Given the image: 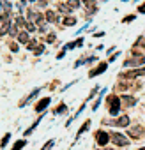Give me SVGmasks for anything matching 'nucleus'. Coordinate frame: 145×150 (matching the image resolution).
I'll return each instance as SVG.
<instances>
[{"mask_svg": "<svg viewBox=\"0 0 145 150\" xmlns=\"http://www.w3.org/2000/svg\"><path fill=\"white\" fill-rule=\"evenodd\" d=\"M106 103H108V108H110V115H117L119 108H120V99L117 96H110Z\"/></svg>", "mask_w": 145, "mask_h": 150, "instance_id": "obj_1", "label": "nucleus"}, {"mask_svg": "<svg viewBox=\"0 0 145 150\" xmlns=\"http://www.w3.org/2000/svg\"><path fill=\"white\" fill-rule=\"evenodd\" d=\"M143 64H145V58H143L141 55H134V57H131L129 60H126V62H124V65H126V67H131V65H133V67H136V65H143Z\"/></svg>", "mask_w": 145, "mask_h": 150, "instance_id": "obj_2", "label": "nucleus"}, {"mask_svg": "<svg viewBox=\"0 0 145 150\" xmlns=\"http://www.w3.org/2000/svg\"><path fill=\"white\" fill-rule=\"evenodd\" d=\"M108 139H110L108 132H104V131H97V132H96V141H97V145L104 146V145L108 143Z\"/></svg>", "mask_w": 145, "mask_h": 150, "instance_id": "obj_3", "label": "nucleus"}, {"mask_svg": "<svg viewBox=\"0 0 145 150\" xmlns=\"http://www.w3.org/2000/svg\"><path fill=\"white\" fill-rule=\"evenodd\" d=\"M112 139H113L119 146H126V145H127V138L122 136V134H119V132H113V134H112Z\"/></svg>", "mask_w": 145, "mask_h": 150, "instance_id": "obj_4", "label": "nucleus"}, {"mask_svg": "<svg viewBox=\"0 0 145 150\" xmlns=\"http://www.w3.org/2000/svg\"><path fill=\"white\" fill-rule=\"evenodd\" d=\"M141 74H145V65L141 69H134L131 72H122V78H136V76H141Z\"/></svg>", "mask_w": 145, "mask_h": 150, "instance_id": "obj_5", "label": "nucleus"}, {"mask_svg": "<svg viewBox=\"0 0 145 150\" xmlns=\"http://www.w3.org/2000/svg\"><path fill=\"white\" fill-rule=\"evenodd\" d=\"M106 67H108V65H106L104 62H103V64H99V65H97V67H96L94 71H90V72H89V78H94V76H99V74H101V72H104V71H106Z\"/></svg>", "mask_w": 145, "mask_h": 150, "instance_id": "obj_6", "label": "nucleus"}, {"mask_svg": "<svg viewBox=\"0 0 145 150\" xmlns=\"http://www.w3.org/2000/svg\"><path fill=\"white\" fill-rule=\"evenodd\" d=\"M113 124H115L117 127H127V125H129V117H127V115H122V117L117 118Z\"/></svg>", "mask_w": 145, "mask_h": 150, "instance_id": "obj_7", "label": "nucleus"}, {"mask_svg": "<svg viewBox=\"0 0 145 150\" xmlns=\"http://www.w3.org/2000/svg\"><path fill=\"white\" fill-rule=\"evenodd\" d=\"M50 101H51L50 97H44V99H41V101H39V104L36 106V111H37V113H43V110H44V108L50 104Z\"/></svg>", "mask_w": 145, "mask_h": 150, "instance_id": "obj_8", "label": "nucleus"}, {"mask_svg": "<svg viewBox=\"0 0 145 150\" xmlns=\"http://www.w3.org/2000/svg\"><path fill=\"white\" fill-rule=\"evenodd\" d=\"M127 134H129L131 138H140V136H143V129H141V127H134V129H129Z\"/></svg>", "mask_w": 145, "mask_h": 150, "instance_id": "obj_9", "label": "nucleus"}, {"mask_svg": "<svg viewBox=\"0 0 145 150\" xmlns=\"http://www.w3.org/2000/svg\"><path fill=\"white\" fill-rule=\"evenodd\" d=\"M83 44V39L80 37V39H76V41H71L69 44H67V50H72V48H78V46H82Z\"/></svg>", "mask_w": 145, "mask_h": 150, "instance_id": "obj_10", "label": "nucleus"}, {"mask_svg": "<svg viewBox=\"0 0 145 150\" xmlns=\"http://www.w3.org/2000/svg\"><path fill=\"white\" fill-rule=\"evenodd\" d=\"M44 18H46V21H50V23H57V16H55L53 11H48V13L44 14Z\"/></svg>", "mask_w": 145, "mask_h": 150, "instance_id": "obj_11", "label": "nucleus"}, {"mask_svg": "<svg viewBox=\"0 0 145 150\" xmlns=\"http://www.w3.org/2000/svg\"><path fill=\"white\" fill-rule=\"evenodd\" d=\"M18 39H20V42L27 44V42H28V32H27V30H25V32H20V34H18Z\"/></svg>", "mask_w": 145, "mask_h": 150, "instance_id": "obj_12", "label": "nucleus"}, {"mask_svg": "<svg viewBox=\"0 0 145 150\" xmlns=\"http://www.w3.org/2000/svg\"><path fill=\"white\" fill-rule=\"evenodd\" d=\"M120 101H124V104H126V106H133V104L136 103V101H134V97H129V96H124Z\"/></svg>", "mask_w": 145, "mask_h": 150, "instance_id": "obj_13", "label": "nucleus"}, {"mask_svg": "<svg viewBox=\"0 0 145 150\" xmlns=\"http://www.w3.org/2000/svg\"><path fill=\"white\" fill-rule=\"evenodd\" d=\"M25 145H27V141H25V139H18V141H16V145H14L11 150H21Z\"/></svg>", "mask_w": 145, "mask_h": 150, "instance_id": "obj_14", "label": "nucleus"}, {"mask_svg": "<svg viewBox=\"0 0 145 150\" xmlns=\"http://www.w3.org/2000/svg\"><path fill=\"white\" fill-rule=\"evenodd\" d=\"M65 27H71V25H75L76 23V18H72V16H69V18H64V21H62Z\"/></svg>", "mask_w": 145, "mask_h": 150, "instance_id": "obj_15", "label": "nucleus"}, {"mask_svg": "<svg viewBox=\"0 0 145 150\" xmlns=\"http://www.w3.org/2000/svg\"><path fill=\"white\" fill-rule=\"evenodd\" d=\"M39 120H41V118H39ZM39 120H37V122H34V124H32V125L25 131V136H28V134H32V131H36V127L39 125Z\"/></svg>", "mask_w": 145, "mask_h": 150, "instance_id": "obj_16", "label": "nucleus"}, {"mask_svg": "<svg viewBox=\"0 0 145 150\" xmlns=\"http://www.w3.org/2000/svg\"><path fill=\"white\" fill-rule=\"evenodd\" d=\"M89 125H90V120H87V122H85V124H83V125L80 127V131H78V134H76V138H78L80 134H83V132H85V131L89 129Z\"/></svg>", "mask_w": 145, "mask_h": 150, "instance_id": "obj_17", "label": "nucleus"}, {"mask_svg": "<svg viewBox=\"0 0 145 150\" xmlns=\"http://www.w3.org/2000/svg\"><path fill=\"white\" fill-rule=\"evenodd\" d=\"M85 4H87V7L89 9H92V13H96V0H85Z\"/></svg>", "mask_w": 145, "mask_h": 150, "instance_id": "obj_18", "label": "nucleus"}, {"mask_svg": "<svg viewBox=\"0 0 145 150\" xmlns=\"http://www.w3.org/2000/svg\"><path fill=\"white\" fill-rule=\"evenodd\" d=\"M71 9H78L80 7V0H69V4H67Z\"/></svg>", "mask_w": 145, "mask_h": 150, "instance_id": "obj_19", "label": "nucleus"}, {"mask_svg": "<svg viewBox=\"0 0 145 150\" xmlns=\"http://www.w3.org/2000/svg\"><path fill=\"white\" fill-rule=\"evenodd\" d=\"M9 139H11V134L7 132V134H6V136L2 138V141H0V148H4V146L7 145V141H9Z\"/></svg>", "mask_w": 145, "mask_h": 150, "instance_id": "obj_20", "label": "nucleus"}, {"mask_svg": "<svg viewBox=\"0 0 145 150\" xmlns=\"http://www.w3.org/2000/svg\"><path fill=\"white\" fill-rule=\"evenodd\" d=\"M58 11H60V13H69V11H71V7H69V6H65V4H58Z\"/></svg>", "mask_w": 145, "mask_h": 150, "instance_id": "obj_21", "label": "nucleus"}, {"mask_svg": "<svg viewBox=\"0 0 145 150\" xmlns=\"http://www.w3.org/2000/svg\"><path fill=\"white\" fill-rule=\"evenodd\" d=\"M25 28H27V32H34L36 30V25L32 21H28V23H25Z\"/></svg>", "mask_w": 145, "mask_h": 150, "instance_id": "obj_22", "label": "nucleus"}, {"mask_svg": "<svg viewBox=\"0 0 145 150\" xmlns=\"http://www.w3.org/2000/svg\"><path fill=\"white\" fill-rule=\"evenodd\" d=\"M43 51H44V46H43V44H39V46L34 48V55H41Z\"/></svg>", "mask_w": 145, "mask_h": 150, "instance_id": "obj_23", "label": "nucleus"}, {"mask_svg": "<svg viewBox=\"0 0 145 150\" xmlns=\"http://www.w3.org/2000/svg\"><path fill=\"white\" fill-rule=\"evenodd\" d=\"M65 110H67V106H65V104H60V106L55 110V115H58V113H64Z\"/></svg>", "mask_w": 145, "mask_h": 150, "instance_id": "obj_24", "label": "nucleus"}, {"mask_svg": "<svg viewBox=\"0 0 145 150\" xmlns=\"http://www.w3.org/2000/svg\"><path fill=\"white\" fill-rule=\"evenodd\" d=\"M9 34H11V35H16V34H18V25H11Z\"/></svg>", "mask_w": 145, "mask_h": 150, "instance_id": "obj_25", "label": "nucleus"}, {"mask_svg": "<svg viewBox=\"0 0 145 150\" xmlns=\"http://www.w3.org/2000/svg\"><path fill=\"white\" fill-rule=\"evenodd\" d=\"M16 7H18V9H20V13H21V11L25 9V0H18V4H16Z\"/></svg>", "mask_w": 145, "mask_h": 150, "instance_id": "obj_26", "label": "nucleus"}, {"mask_svg": "<svg viewBox=\"0 0 145 150\" xmlns=\"http://www.w3.org/2000/svg\"><path fill=\"white\" fill-rule=\"evenodd\" d=\"M53 143H55V141H53V139H50V141H48V143H46V145L43 146V150H51V146H53Z\"/></svg>", "mask_w": 145, "mask_h": 150, "instance_id": "obj_27", "label": "nucleus"}, {"mask_svg": "<svg viewBox=\"0 0 145 150\" xmlns=\"http://www.w3.org/2000/svg\"><path fill=\"white\" fill-rule=\"evenodd\" d=\"M16 25H18V27H23V25H25V21H23V18H21V16H18V18H16Z\"/></svg>", "mask_w": 145, "mask_h": 150, "instance_id": "obj_28", "label": "nucleus"}, {"mask_svg": "<svg viewBox=\"0 0 145 150\" xmlns=\"http://www.w3.org/2000/svg\"><path fill=\"white\" fill-rule=\"evenodd\" d=\"M36 44H37L36 41H28V42H27V48H28V50H34V48H36Z\"/></svg>", "mask_w": 145, "mask_h": 150, "instance_id": "obj_29", "label": "nucleus"}, {"mask_svg": "<svg viewBox=\"0 0 145 150\" xmlns=\"http://www.w3.org/2000/svg\"><path fill=\"white\" fill-rule=\"evenodd\" d=\"M9 48H11V51H18V44H16V42H11Z\"/></svg>", "mask_w": 145, "mask_h": 150, "instance_id": "obj_30", "label": "nucleus"}, {"mask_svg": "<svg viewBox=\"0 0 145 150\" xmlns=\"http://www.w3.org/2000/svg\"><path fill=\"white\" fill-rule=\"evenodd\" d=\"M46 41H48V42H53V41H55V35H53V34H50V35H48V39H46Z\"/></svg>", "mask_w": 145, "mask_h": 150, "instance_id": "obj_31", "label": "nucleus"}, {"mask_svg": "<svg viewBox=\"0 0 145 150\" xmlns=\"http://www.w3.org/2000/svg\"><path fill=\"white\" fill-rule=\"evenodd\" d=\"M131 20H134V16H126V18H124V23H127V21H131Z\"/></svg>", "mask_w": 145, "mask_h": 150, "instance_id": "obj_32", "label": "nucleus"}, {"mask_svg": "<svg viewBox=\"0 0 145 150\" xmlns=\"http://www.w3.org/2000/svg\"><path fill=\"white\" fill-rule=\"evenodd\" d=\"M64 55H65V50H62V51L57 55V58H64Z\"/></svg>", "mask_w": 145, "mask_h": 150, "instance_id": "obj_33", "label": "nucleus"}, {"mask_svg": "<svg viewBox=\"0 0 145 150\" xmlns=\"http://www.w3.org/2000/svg\"><path fill=\"white\" fill-rule=\"evenodd\" d=\"M138 11H140V13H145V4H141V6L138 7Z\"/></svg>", "mask_w": 145, "mask_h": 150, "instance_id": "obj_34", "label": "nucleus"}, {"mask_svg": "<svg viewBox=\"0 0 145 150\" xmlns=\"http://www.w3.org/2000/svg\"><path fill=\"white\" fill-rule=\"evenodd\" d=\"M141 46H143V48H145V41H143V44H141Z\"/></svg>", "mask_w": 145, "mask_h": 150, "instance_id": "obj_35", "label": "nucleus"}, {"mask_svg": "<svg viewBox=\"0 0 145 150\" xmlns=\"http://www.w3.org/2000/svg\"><path fill=\"white\" fill-rule=\"evenodd\" d=\"M28 2H36V0H28Z\"/></svg>", "mask_w": 145, "mask_h": 150, "instance_id": "obj_36", "label": "nucleus"}, {"mask_svg": "<svg viewBox=\"0 0 145 150\" xmlns=\"http://www.w3.org/2000/svg\"><path fill=\"white\" fill-rule=\"evenodd\" d=\"M140 150H145V148H140Z\"/></svg>", "mask_w": 145, "mask_h": 150, "instance_id": "obj_37", "label": "nucleus"}]
</instances>
